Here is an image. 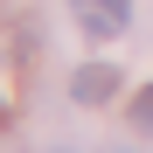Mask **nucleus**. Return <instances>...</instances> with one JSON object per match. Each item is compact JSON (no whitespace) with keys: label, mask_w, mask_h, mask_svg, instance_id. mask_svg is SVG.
<instances>
[{"label":"nucleus","mask_w":153,"mask_h":153,"mask_svg":"<svg viewBox=\"0 0 153 153\" xmlns=\"http://www.w3.org/2000/svg\"><path fill=\"white\" fill-rule=\"evenodd\" d=\"M111 91H118V70L111 63H84V70L70 76V97H76V105H105Z\"/></svg>","instance_id":"nucleus-2"},{"label":"nucleus","mask_w":153,"mask_h":153,"mask_svg":"<svg viewBox=\"0 0 153 153\" xmlns=\"http://www.w3.org/2000/svg\"><path fill=\"white\" fill-rule=\"evenodd\" d=\"M56 153H70V146H56Z\"/></svg>","instance_id":"nucleus-4"},{"label":"nucleus","mask_w":153,"mask_h":153,"mask_svg":"<svg viewBox=\"0 0 153 153\" xmlns=\"http://www.w3.org/2000/svg\"><path fill=\"white\" fill-rule=\"evenodd\" d=\"M132 125H139V132H153V84L132 97Z\"/></svg>","instance_id":"nucleus-3"},{"label":"nucleus","mask_w":153,"mask_h":153,"mask_svg":"<svg viewBox=\"0 0 153 153\" xmlns=\"http://www.w3.org/2000/svg\"><path fill=\"white\" fill-rule=\"evenodd\" d=\"M70 7H76V21H84V35H118L132 0H70Z\"/></svg>","instance_id":"nucleus-1"}]
</instances>
